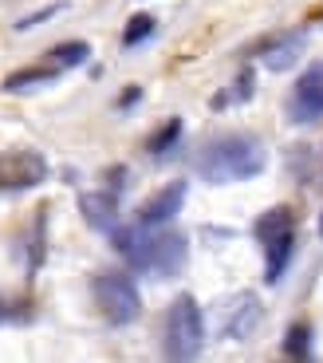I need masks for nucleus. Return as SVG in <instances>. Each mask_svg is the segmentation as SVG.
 Returning a JSON list of instances; mask_svg holds the SVG:
<instances>
[{"label": "nucleus", "instance_id": "nucleus-1", "mask_svg": "<svg viewBox=\"0 0 323 363\" xmlns=\"http://www.w3.org/2000/svg\"><path fill=\"white\" fill-rule=\"evenodd\" d=\"M264 162H268V155H264V146L252 135H217L198 150L193 170L205 182H213V186H225V182L256 178L264 170Z\"/></svg>", "mask_w": 323, "mask_h": 363}, {"label": "nucleus", "instance_id": "nucleus-2", "mask_svg": "<svg viewBox=\"0 0 323 363\" xmlns=\"http://www.w3.org/2000/svg\"><path fill=\"white\" fill-rule=\"evenodd\" d=\"M256 241L264 245V281L276 284L288 272L292 253H296V218H292V209L276 206L264 218H256Z\"/></svg>", "mask_w": 323, "mask_h": 363}, {"label": "nucleus", "instance_id": "nucleus-3", "mask_svg": "<svg viewBox=\"0 0 323 363\" xmlns=\"http://www.w3.org/2000/svg\"><path fill=\"white\" fill-rule=\"evenodd\" d=\"M205 347V316L189 292H181L166 312V355L170 359H198Z\"/></svg>", "mask_w": 323, "mask_h": 363}, {"label": "nucleus", "instance_id": "nucleus-4", "mask_svg": "<svg viewBox=\"0 0 323 363\" xmlns=\"http://www.w3.org/2000/svg\"><path fill=\"white\" fill-rule=\"evenodd\" d=\"M189 261V241L186 233H174V229H162V225H146V237L138 245L130 269L138 272H158V277H174L181 272Z\"/></svg>", "mask_w": 323, "mask_h": 363}, {"label": "nucleus", "instance_id": "nucleus-5", "mask_svg": "<svg viewBox=\"0 0 323 363\" xmlns=\"http://www.w3.org/2000/svg\"><path fill=\"white\" fill-rule=\"evenodd\" d=\"M91 296L99 304V312L107 316V324L126 328L135 324L138 312H142V296H138V284L126 277V272H99L91 281Z\"/></svg>", "mask_w": 323, "mask_h": 363}, {"label": "nucleus", "instance_id": "nucleus-6", "mask_svg": "<svg viewBox=\"0 0 323 363\" xmlns=\"http://www.w3.org/2000/svg\"><path fill=\"white\" fill-rule=\"evenodd\" d=\"M261 316H264V308H261V300H256V292H233V296L217 300V308H213L217 336L249 340L256 332V324H261Z\"/></svg>", "mask_w": 323, "mask_h": 363}, {"label": "nucleus", "instance_id": "nucleus-7", "mask_svg": "<svg viewBox=\"0 0 323 363\" xmlns=\"http://www.w3.org/2000/svg\"><path fill=\"white\" fill-rule=\"evenodd\" d=\"M47 178V158L40 150H28V146H16V150H0V194H20L32 190Z\"/></svg>", "mask_w": 323, "mask_h": 363}, {"label": "nucleus", "instance_id": "nucleus-8", "mask_svg": "<svg viewBox=\"0 0 323 363\" xmlns=\"http://www.w3.org/2000/svg\"><path fill=\"white\" fill-rule=\"evenodd\" d=\"M288 115L292 123H315L323 118V60L312 64L292 87V99H288Z\"/></svg>", "mask_w": 323, "mask_h": 363}, {"label": "nucleus", "instance_id": "nucleus-9", "mask_svg": "<svg viewBox=\"0 0 323 363\" xmlns=\"http://www.w3.org/2000/svg\"><path fill=\"white\" fill-rule=\"evenodd\" d=\"M304 48H307V36L300 28H288V32H276L272 40H264L256 48V60H261L268 72H288L304 60Z\"/></svg>", "mask_w": 323, "mask_h": 363}, {"label": "nucleus", "instance_id": "nucleus-10", "mask_svg": "<svg viewBox=\"0 0 323 363\" xmlns=\"http://www.w3.org/2000/svg\"><path fill=\"white\" fill-rule=\"evenodd\" d=\"M186 182H170V186H162L158 194H150V198L142 201V209H138V221L142 225H166V221L178 218L181 201H186Z\"/></svg>", "mask_w": 323, "mask_h": 363}, {"label": "nucleus", "instance_id": "nucleus-11", "mask_svg": "<svg viewBox=\"0 0 323 363\" xmlns=\"http://www.w3.org/2000/svg\"><path fill=\"white\" fill-rule=\"evenodd\" d=\"M79 209H83V221L99 233H110L118 225V194L110 190H91L79 198Z\"/></svg>", "mask_w": 323, "mask_h": 363}, {"label": "nucleus", "instance_id": "nucleus-12", "mask_svg": "<svg viewBox=\"0 0 323 363\" xmlns=\"http://www.w3.org/2000/svg\"><path fill=\"white\" fill-rule=\"evenodd\" d=\"M87 55H91V44H83V40H67V44H55L52 52H47V67L67 72V67L87 64Z\"/></svg>", "mask_w": 323, "mask_h": 363}, {"label": "nucleus", "instance_id": "nucleus-13", "mask_svg": "<svg viewBox=\"0 0 323 363\" xmlns=\"http://www.w3.org/2000/svg\"><path fill=\"white\" fill-rule=\"evenodd\" d=\"M55 67H24V72H12L4 79V91H28V87H40V83H52L55 79Z\"/></svg>", "mask_w": 323, "mask_h": 363}, {"label": "nucleus", "instance_id": "nucleus-14", "mask_svg": "<svg viewBox=\"0 0 323 363\" xmlns=\"http://www.w3.org/2000/svg\"><path fill=\"white\" fill-rule=\"evenodd\" d=\"M284 355H288V359H312V328H307V324H292V328H288Z\"/></svg>", "mask_w": 323, "mask_h": 363}, {"label": "nucleus", "instance_id": "nucleus-15", "mask_svg": "<svg viewBox=\"0 0 323 363\" xmlns=\"http://www.w3.org/2000/svg\"><path fill=\"white\" fill-rule=\"evenodd\" d=\"M150 36H154V16L150 12H138V16H130L126 28H123V48H138L142 40H150Z\"/></svg>", "mask_w": 323, "mask_h": 363}, {"label": "nucleus", "instance_id": "nucleus-16", "mask_svg": "<svg viewBox=\"0 0 323 363\" xmlns=\"http://www.w3.org/2000/svg\"><path fill=\"white\" fill-rule=\"evenodd\" d=\"M178 138H181V118H170V123H162V127L146 138V150H150V155H166Z\"/></svg>", "mask_w": 323, "mask_h": 363}, {"label": "nucleus", "instance_id": "nucleus-17", "mask_svg": "<svg viewBox=\"0 0 323 363\" xmlns=\"http://www.w3.org/2000/svg\"><path fill=\"white\" fill-rule=\"evenodd\" d=\"M249 95H252V72H241V79L225 91V95H217L213 103H217V107H225V103H244Z\"/></svg>", "mask_w": 323, "mask_h": 363}, {"label": "nucleus", "instance_id": "nucleus-18", "mask_svg": "<svg viewBox=\"0 0 323 363\" xmlns=\"http://www.w3.org/2000/svg\"><path fill=\"white\" fill-rule=\"evenodd\" d=\"M55 12H60V4H52V9H44V12H32L28 20H16V28H32V24H40V20L55 16Z\"/></svg>", "mask_w": 323, "mask_h": 363}, {"label": "nucleus", "instance_id": "nucleus-19", "mask_svg": "<svg viewBox=\"0 0 323 363\" xmlns=\"http://www.w3.org/2000/svg\"><path fill=\"white\" fill-rule=\"evenodd\" d=\"M135 99H142V91H138V87H130V91H126V95H123V99H118V107H130V103H135Z\"/></svg>", "mask_w": 323, "mask_h": 363}, {"label": "nucleus", "instance_id": "nucleus-20", "mask_svg": "<svg viewBox=\"0 0 323 363\" xmlns=\"http://www.w3.org/2000/svg\"><path fill=\"white\" fill-rule=\"evenodd\" d=\"M319 233H323V213H319Z\"/></svg>", "mask_w": 323, "mask_h": 363}]
</instances>
